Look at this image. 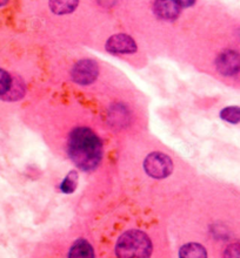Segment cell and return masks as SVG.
Here are the masks:
<instances>
[{
	"mask_svg": "<svg viewBox=\"0 0 240 258\" xmlns=\"http://www.w3.org/2000/svg\"><path fill=\"white\" fill-rule=\"evenodd\" d=\"M152 9L158 19L168 23L177 20L182 11L177 0H155Z\"/></svg>",
	"mask_w": 240,
	"mask_h": 258,
	"instance_id": "cell-8",
	"label": "cell"
},
{
	"mask_svg": "<svg viewBox=\"0 0 240 258\" xmlns=\"http://www.w3.org/2000/svg\"><path fill=\"white\" fill-rule=\"evenodd\" d=\"M78 184V174L77 171H70V174L64 178L60 184V190L65 194H72L76 190Z\"/></svg>",
	"mask_w": 240,
	"mask_h": 258,
	"instance_id": "cell-13",
	"label": "cell"
},
{
	"mask_svg": "<svg viewBox=\"0 0 240 258\" xmlns=\"http://www.w3.org/2000/svg\"><path fill=\"white\" fill-rule=\"evenodd\" d=\"M177 2L179 3V5L182 7V10H184V9H191V7L195 6L197 0H177Z\"/></svg>",
	"mask_w": 240,
	"mask_h": 258,
	"instance_id": "cell-15",
	"label": "cell"
},
{
	"mask_svg": "<svg viewBox=\"0 0 240 258\" xmlns=\"http://www.w3.org/2000/svg\"><path fill=\"white\" fill-rule=\"evenodd\" d=\"M67 153L72 162L84 171H92L103 157L102 140L89 127L73 128L67 141Z\"/></svg>",
	"mask_w": 240,
	"mask_h": 258,
	"instance_id": "cell-1",
	"label": "cell"
},
{
	"mask_svg": "<svg viewBox=\"0 0 240 258\" xmlns=\"http://www.w3.org/2000/svg\"><path fill=\"white\" fill-rule=\"evenodd\" d=\"M69 258H94V251L86 239L79 238L71 246Z\"/></svg>",
	"mask_w": 240,
	"mask_h": 258,
	"instance_id": "cell-10",
	"label": "cell"
},
{
	"mask_svg": "<svg viewBox=\"0 0 240 258\" xmlns=\"http://www.w3.org/2000/svg\"><path fill=\"white\" fill-rule=\"evenodd\" d=\"M99 75V64L95 60L85 58L73 64L71 70V79L80 86L92 85Z\"/></svg>",
	"mask_w": 240,
	"mask_h": 258,
	"instance_id": "cell-4",
	"label": "cell"
},
{
	"mask_svg": "<svg viewBox=\"0 0 240 258\" xmlns=\"http://www.w3.org/2000/svg\"><path fill=\"white\" fill-rule=\"evenodd\" d=\"M118 258H150L152 253L151 239L141 230H128L118 239Z\"/></svg>",
	"mask_w": 240,
	"mask_h": 258,
	"instance_id": "cell-2",
	"label": "cell"
},
{
	"mask_svg": "<svg viewBox=\"0 0 240 258\" xmlns=\"http://www.w3.org/2000/svg\"><path fill=\"white\" fill-rule=\"evenodd\" d=\"M9 2H10V0H0V9H2V7H4V6H6L7 4H9Z\"/></svg>",
	"mask_w": 240,
	"mask_h": 258,
	"instance_id": "cell-16",
	"label": "cell"
},
{
	"mask_svg": "<svg viewBox=\"0 0 240 258\" xmlns=\"http://www.w3.org/2000/svg\"><path fill=\"white\" fill-rule=\"evenodd\" d=\"M79 5V0H49V7L57 16H66L74 12Z\"/></svg>",
	"mask_w": 240,
	"mask_h": 258,
	"instance_id": "cell-9",
	"label": "cell"
},
{
	"mask_svg": "<svg viewBox=\"0 0 240 258\" xmlns=\"http://www.w3.org/2000/svg\"><path fill=\"white\" fill-rule=\"evenodd\" d=\"M220 117L228 123H239L240 122V107L228 106L220 112Z\"/></svg>",
	"mask_w": 240,
	"mask_h": 258,
	"instance_id": "cell-12",
	"label": "cell"
},
{
	"mask_svg": "<svg viewBox=\"0 0 240 258\" xmlns=\"http://www.w3.org/2000/svg\"><path fill=\"white\" fill-rule=\"evenodd\" d=\"M25 84L23 80L11 75L0 67V99L4 101H17L25 95Z\"/></svg>",
	"mask_w": 240,
	"mask_h": 258,
	"instance_id": "cell-3",
	"label": "cell"
},
{
	"mask_svg": "<svg viewBox=\"0 0 240 258\" xmlns=\"http://www.w3.org/2000/svg\"><path fill=\"white\" fill-rule=\"evenodd\" d=\"M105 49L113 55H130L138 51L137 42L131 35L117 33L111 35L105 42Z\"/></svg>",
	"mask_w": 240,
	"mask_h": 258,
	"instance_id": "cell-6",
	"label": "cell"
},
{
	"mask_svg": "<svg viewBox=\"0 0 240 258\" xmlns=\"http://www.w3.org/2000/svg\"><path fill=\"white\" fill-rule=\"evenodd\" d=\"M223 258H240V242L232 243L225 249Z\"/></svg>",
	"mask_w": 240,
	"mask_h": 258,
	"instance_id": "cell-14",
	"label": "cell"
},
{
	"mask_svg": "<svg viewBox=\"0 0 240 258\" xmlns=\"http://www.w3.org/2000/svg\"><path fill=\"white\" fill-rule=\"evenodd\" d=\"M217 71L224 77H233L240 72V53L234 49H225L216 58Z\"/></svg>",
	"mask_w": 240,
	"mask_h": 258,
	"instance_id": "cell-7",
	"label": "cell"
},
{
	"mask_svg": "<svg viewBox=\"0 0 240 258\" xmlns=\"http://www.w3.org/2000/svg\"><path fill=\"white\" fill-rule=\"evenodd\" d=\"M144 169L149 176L153 178H165L173 170L171 157L163 153H152L145 159Z\"/></svg>",
	"mask_w": 240,
	"mask_h": 258,
	"instance_id": "cell-5",
	"label": "cell"
},
{
	"mask_svg": "<svg viewBox=\"0 0 240 258\" xmlns=\"http://www.w3.org/2000/svg\"><path fill=\"white\" fill-rule=\"evenodd\" d=\"M179 258H207L206 249L198 243H187L179 251Z\"/></svg>",
	"mask_w": 240,
	"mask_h": 258,
	"instance_id": "cell-11",
	"label": "cell"
}]
</instances>
